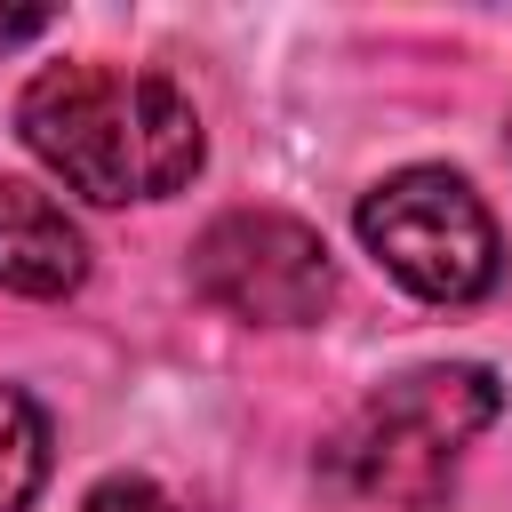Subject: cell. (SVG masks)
I'll list each match as a JSON object with an SVG mask.
<instances>
[{
	"mask_svg": "<svg viewBox=\"0 0 512 512\" xmlns=\"http://www.w3.org/2000/svg\"><path fill=\"white\" fill-rule=\"evenodd\" d=\"M16 136L96 208L168 200L200 168V112L152 64H48L16 96Z\"/></svg>",
	"mask_w": 512,
	"mask_h": 512,
	"instance_id": "1",
	"label": "cell"
},
{
	"mask_svg": "<svg viewBox=\"0 0 512 512\" xmlns=\"http://www.w3.org/2000/svg\"><path fill=\"white\" fill-rule=\"evenodd\" d=\"M504 408L488 368H416L392 376L376 400H360V416L336 432L328 472L344 496L392 504V512H432L456 480V456L488 432V416Z\"/></svg>",
	"mask_w": 512,
	"mask_h": 512,
	"instance_id": "2",
	"label": "cell"
},
{
	"mask_svg": "<svg viewBox=\"0 0 512 512\" xmlns=\"http://www.w3.org/2000/svg\"><path fill=\"white\" fill-rule=\"evenodd\" d=\"M360 240L368 256L424 304H472L496 288L504 248H496V216L480 208V192L448 168H400L360 200Z\"/></svg>",
	"mask_w": 512,
	"mask_h": 512,
	"instance_id": "3",
	"label": "cell"
},
{
	"mask_svg": "<svg viewBox=\"0 0 512 512\" xmlns=\"http://www.w3.org/2000/svg\"><path fill=\"white\" fill-rule=\"evenodd\" d=\"M192 288L256 328H304L336 296V264L312 224L280 208H232L192 240Z\"/></svg>",
	"mask_w": 512,
	"mask_h": 512,
	"instance_id": "4",
	"label": "cell"
},
{
	"mask_svg": "<svg viewBox=\"0 0 512 512\" xmlns=\"http://www.w3.org/2000/svg\"><path fill=\"white\" fill-rule=\"evenodd\" d=\"M88 272L80 224L24 176H0V288L16 296H72Z\"/></svg>",
	"mask_w": 512,
	"mask_h": 512,
	"instance_id": "5",
	"label": "cell"
},
{
	"mask_svg": "<svg viewBox=\"0 0 512 512\" xmlns=\"http://www.w3.org/2000/svg\"><path fill=\"white\" fill-rule=\"evenodd\" d=\"M48 480V416L32 392L0 384V512H24Z\"/></svg>",
	"mask_w": 512,
	"mask_h": 512,
	"instance_id": "6",
	"label": "cell"
},
{
	"mask_svg": "<svg viewBox=\"0 0 512 512\" xmlns=\"http://www.w3.org/2000/svg\"><path fill=\"white\" fill-rule=\"evenodd\" d=\"M80 512H176V504H168L152 480H136V472H112V480H96V488H88V504H80Z\"/></svg>",
	"mask_w": 512,
	"mask_h": 512,
	"instance_id": "7",
	"label": "cell"
},
{
	"mask_svg": "<svg viewBox=\"0 0 512 512\" xmlns=\"http://www.w3.org/2000/svg\"><path fill=\"white\" fill-rule=\"evenodd\" d=\"M56 16L48 8H0V48H16V40H32V32H48Z\"/></svg>",
	"mask_w": 512,
	"mask_h": 512,
	"instance_id": "8",
	"label": "cell"
}]
</instances>
